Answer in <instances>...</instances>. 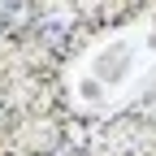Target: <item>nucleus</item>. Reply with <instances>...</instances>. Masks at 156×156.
I'll return each instance as SVG.
<instances>
[{"label":"nucleus","instance_id":"f257e3e1","mask_svg":"<svg viewBox=\"0 0 156 156\" xmlns=\"http://www.w3.org/2000/svg\"><path fill=\"white\" fill-rule=\"evenodd\" d=\"M35 35H39V44H48L52 52L69 48V22H61V17H35Z\"/></svg>","mask_w":156,"mask_h":156},{"label":"nucleus","instance_id":"f03ea898","mask_svg":"<svg viewBox=\"0 0 156 156\" xmlns=\"http://www.w3.org/2000/svg\"><path fill=\"white\" fill-rule=\"evenodd\" d=\"M35 17V9H30V0H9L5 5V13H0V30L5 35H17L26 22Z\"/></svg>","mask_w":156,"mask_h":156}]
</instances>
